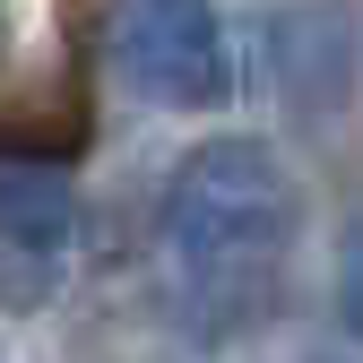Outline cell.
I'll return each instance as SVG.
<instances>
[{
    "mask_svg": "<svg viewBox=\"0 0 363 363\" xmlns=\"http://www.w3.org/2000/svg\"><path fill=\"white\" fill-rule=\"evenodd\" d=\"M78 182L61 156L43 147H0V242H26V251H61L78 234Z\"/></svg>",
    "mask_w": 363,
    "mask_h": 363,
    "instance_id": "277c9868",
    "label": "cell"
},
{
    "mask_svg": "<svg viewBox=\"0 0 363 363\" xmlns=\"http://www.w3.org/2000/svg\"><path fill=\"white\" fill-rule=\"evenodd\" d=\"M329 303H337V320L363 337V225H354V234L337 242V277H329Z\"/></svg>",
    "mask_w": 363,
    "mask_h": 363,
    "instance_id": "5b68a950",
    "label": "cell"
},
{
    "mask_svg": "<svg viewBox=\"0 0 363 363\" xmlns=\"http://www.w3.org/2000/svg\"><path fill=\"white\" fill-rule=\"evenodd\" d=\"M354 78H363V35L337 0H286L268 18V86L303 130H329L354 104Z\"/></svg>",
    "mask_w": 363,
    "mask_h": 363,
    "instance_id": "3957f363",
    "label": "cell"
},
{
    "mask_svg": "<svg viewBox=\"0 0 363 363\" xmlns=\"http://www.w3.org/2000/svg\"><path fill=\"white\" fill-rule=\"evenodd\" d=\"M156 234H164L173 286H182V320L199 337L259 329L286 294V259L303 234L294 164L251 130H216L173 164Z\"/></svg>",
    "mask_w": 363,
    "mask_h": 363,
    "instance_id": "6da1fadb",
    "label": "cell"
},
{
    "mask_svg": "<svg viewBox=\"0 0 363 363\" xmlns=\"http://www.w3.org/2000/svg\"><path fill=\"white\" fill-rule=\"evenodd\" d=\"M104 52L130 96H147L164 113H216V104H234V78H242L208 0H113Z\"/></svg>",
    "mask_w": 363,
    "mask_h": 363,
    "instance_id": "7a4b0ae2",
    "label": "cell"
}]
</instances>
